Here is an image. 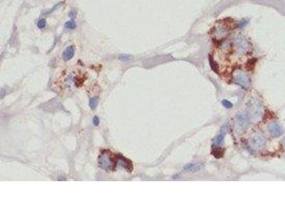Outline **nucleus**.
Returning a JSON list of instances; mask_svg holds the SVG:
<instances>
[{
  "label": "nucleus",
  "instance_id": "obj_1",
  "mask_svg": "<svg viewBox=\"0 0 285 214\" xmlns=\"http://www.w3.org/2000/svg\"><path fill=\"white\" fill-rule=\"evenodd\" d=\"M98 163L99 167L105 171H112L116 166V156H113L108 151H103L98 156Z\"/></svg>",
  "mask_w": 285,
  "mask_h": 214
},
{
  "label": "nucleus",
  "instance_id": "obj_2",
  "mask_svg": "<svg viewBox=\"0 0 285 214\" xmlns=\"http://www.w3.org/2000/svg\"><path fill=\"white\" fill-rule=\"evenodd\" d=\"M234 44H235V47H236L237 51L240 54L246 53L250 49L249 43L245 37H244L242 35L237 36L235 38Z\"/></svg>",
  "mask_w": 285,
  "mask_h": 214
},
{
  "label": "nucleus",
  "instance_id": "obj_3",
  "mask_svg": "<svg viewBox=\"0 0 285 214\" xmlns=\"http://www.w3.org/2000/svg\"><path fill=\"white\" fill-rule=\"evenodd\" d=\"M116 166H119L123 168L128 172H131L133 171V163L131 161L127 159L121 155L116 156Z\"/></svg>",
  "mask_w": 285,
  "mask_h": 214
},
{
  "label": "nucleus",
  "instance_id": "obj_4",
  "mask_svg": "<svg viewBox=\"0 0 285 214\" xmlns=\"http://www.w3.org/2000/svg\"><path fill=\"white\" fill-rule=\"evenodd\" d=\"M235 81L237 84L241 85L242 86L247 88L249 86V79L244 72H239L235 76Z\"/></svg>",
  "mask_w": 285,
  "mask_h": 214
},
{
  "label": "nucleus",
  "instance_id": "obj_5",
  "mask_svg": "<svg viewBox=\"0 0 285 214\" xmlns=\"http://www.w3.org/2000/svg\"><path fill=\"white\" fill-rule=\"evenodd\" d=\"M74 55V47L73 45L68 46L66 48L63 52V59L64 61H67L71 59Z\"/></svg>",
  "mask_w": 285,
  "mask_h": 214
},
{
  "label": "nucleus",
  "instance_id": "obj_6",
  "mask_svg": "<svg viewBox=\"0 0 285 214\" xmlns=\"http://www.w3.org/2000/svg\"><path fill=\"white\" fill-rule=\"evenodd\" d=\"M224 151L222 148H220L217 146H213L212 149V154L215 156L216 158H220L224 155Z\"/></svg>",
  "mask_w": 285,
  "mask_h": 214
},
{
  "label": "nucleus",
  "instance_id": "obj_7",
  "mask_svg": "<svg viewBox=\"0 0 285 214\" xmlns=\"http://www.w3.org/2000/svg\"><path fill=\"white\" fill-rule=\"evenodd\" d=\"M118 59H119V60H121V61L126 62V61H130V60H131V59H133V56H131V55H130V54H123L119 55Z\"/></svg>",
  "mask_w": 285,
  "mask_h": 214
},
{
  "label": "nucleus",
  "instance_id": "obj_8",
  "mask_svg": "<svg viewBox=\"0 0 285 214\" xmlns=\"http://www.w3.org/2000/svg\"><path fill=\"white\" fill-rule=\"evenodd\" d=\"M98 105V99L96 97H93L89 100V106L91 107V109L94 110L96 108V106Z\"/></svg>",
  "mask_w": 285,
  "mask_h": 214
},
{
  "label": "nucleus",
  "instance_id": "obj_9",
  "mask_svg": "<svg viewBox=\"0 0 285 214\" xmlns=\"http://www.w3.org/2000/svg\"><path fill=\"white\" fill-rule=\"evenodd\" d=\"M253 144L256 146H258V147H260L263 144V140L260 136H255L253 139Z\"/></svg>",
  "mask_w": 285,
  "mask_h": 214
},
{
  "label": "nucleus",
  "instance_id": "obj_10",
  "mask_svg": "<svg viewBox=\"0 0 285 214\" xmlns=\"http://www.w3.org/2000/svg\"><path fill=\"white\" fill-rule=\"evenodd\" d=\"M65 27L66 29H74L76 27V24L75 23V21L73 20H70V21H66L65 23Z\"/></svg>",
  "mask_w": 285,
  "mask_h": 214
},
{
  "label": "nucleus",
  "instance_id": "obj_11",
  "mask_svg": "<svg viewBox=\"0 0 285 214\" xmlns=\"http://www.w3.org/2000/svg\"><path fill=\"white\" fill-rule=\"evenodd\" d=\"M270 131L274 136H277V135H279L280 134V131H279V129L277 126L276 125H273V126H270Z\"/></svg>",
  "mask_w": 285,
  "mask_h": 214
},
{
  "label": "nucleus",
  "instance_id": "obj_12",
  "mask_svg": "<svg viewBox=\"0 0 285 214\" xmlns=\"http://www.w3.org/2000/svg\"><path fill=\"white\" fill-rule=\"evenodd\" d=\"M256 61H257V59H250V60L247 61V64H246V67H247L249 70H252V69L254 68V66H255Z\"/></svg>",
  "mask_w": 285,
  "mask_h": 214
},
{
  "label": "nucleus",
  "instance_id": "obj_13",
  "mask_svg": "<svg viewBox=\"0 0 285 214\" xmlns=\"http://www.w3.org/2000/svg\"><path fill=\"white\" fill-rule=\"evenodd\" d=\"M47 25V21L45 19H39L37 22V27L39 29H44Z\"/></svg>",
  "mask_w": 285,
  "mask_h": 214
},
{
  "label": "nucleus",
  "instance_id": "obj_14",
  "mask_svg": "<svg viewBox=\"0 0 285 214\" xmlns=\"http://www.w3.org/2000/svg\"><path fill=\"white\" fill-rule=\"evenodd\" d=\"M187 171H195L199 169V166L197 165H187L185 168Z\"/></svg>",
  "mask_w": 285,
  "mask_h": 214
},
{
  "label": "nucleus",
  "instance_id": "obj_15",
  "mask_svg": "<svg viewBox=\"0 0 285 214\" xmlns=\"http://www.w3.org/2000/svg\"><path fill=\"white\" fill-rule=\"evenodd\" d=\"M222 104L225 108H230L232 107V104L231 102H229V101H227V100H223L222 101Z\"/></svg>",
  "mask_w": 285,
  "mask_h": 214
},
{
  "label": "nucleus",
  "instance_id": "obj_16",
  "mask_svg": "<svg viewBox=\"0 0 285 214\" xmlns=\"http://www.w3.org/2000/svg\"><path fill=\"white\" fill-rule=\"evenodd\" d=\"M68 16L70 17V18L71 19H75V18L76 17V16H77V12H76V10H71V11L69 12Z\"/></svg>",
  "mask_w": 285,
  "mask_h": 214
},
{
  "label": "nucleus",
  "instance_id": "obj_17",
  "mask_svg": "<svg viewBox=\"0 0 285 214\" xmlns=\"http://www.w3.org/2000/svg\"><path fill=\"white\" fill-rule=\"evenodd\" d=\"M223 137H224V134H223V133L222 132H221V134L217 136V139L215 140V143L216 144H220V142L222 141V139H223Z\"/></svg>",
  "mask_w": 285,
  "mask_h": 214
},
{
  "label": "nucleus",
  "instance_id": "obj_18",
  "mask_svg": "<svg viewBox=\"0 0 285 214\" xmlns=\"http://www.w3.org/2000/svg\"><path fill=\"white\" fill-rule=\"evenodd\" d=\"M93 124H94V126H98V124H99V118L98 116H94V119H93Z\"/></svg>",
  "mask_w": 285,
  "mask_h": 214
}]
</instances>
